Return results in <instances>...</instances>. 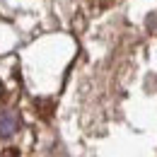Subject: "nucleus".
I'll use <instances>...</instances> for the list:
<instances>
[{
	"mask_svg": "<svg viewBox=\"0 0 157 157\" xmlns=\"http://www.w3.org/2000/svg\"><path fill=\"white\" fill-rule=\"evenodd\" d=\"M20 131V114L12 109L0 111V138H10Z\"/></svg>",
	"mask_w": 157,
	"mask_h": 157,
	"instance_id": "1",
	"label": "nucleus"
}]
</instances>
